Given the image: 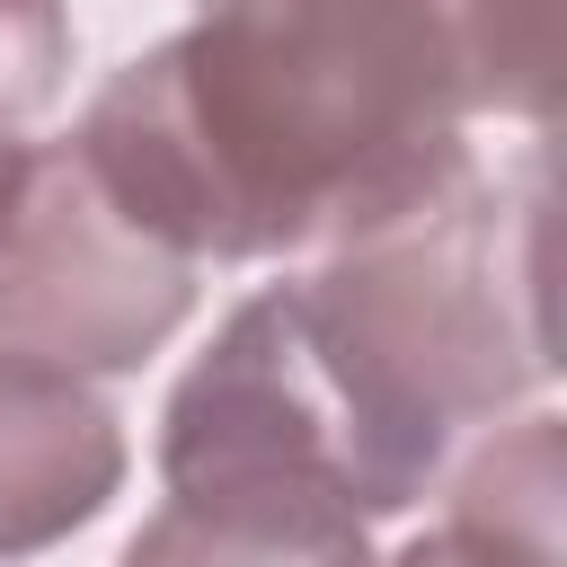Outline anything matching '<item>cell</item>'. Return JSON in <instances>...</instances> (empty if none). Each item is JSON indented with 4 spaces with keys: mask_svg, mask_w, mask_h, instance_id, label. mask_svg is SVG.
I'll return each mask as SVG.
<instances>
[{
    "mask_svg": "<svg viewBox=\"0 0 567 567\" xmlns=\"http://www.w3.org/2000/svg\"><path fill=\"white\" fill-rule=\"evenodd\" d=\"M461 71L425 0H204L133 53L71 151L177 257L346 248L470 177Z\"/></svg>",
    "mask_w": 567,
    "mask_h": 567,
    "instance_id": "cell-2",
    "label": "cell"
},
{
    "mask_svg": "<svg viewBox=\"0 0 567 567\" xmlns=\"http://www.w3.org/2000/svg\"><path fill=\"white\" fill-rule=\"evenodd\" d=\"M115 567H381L363 514L284 478H186Z\"/></svg>",
    "mask_w": 567,
    "mask_h": 567,
    "instance_id": "cell-5",
    "label": "cell"
},
{
    "mask_svg": "<svg viewBox=\"0 0 567 567\" xmlns=\"http://www.w3.org/2000/svg\"><path fill=\"white\" fill-rule=\"evenodd\" d=\"M470 115L549 124L558 106V0H425Z\"/></svg>",
    "mask_w": 567,
    "mask_h": 567,
    "instance_id": "cell-6",
    "label": "cell"
},
{
    "mask_svg": "<svg viewBox=\"0 0 567 567\" xmlns=\"http://www.w3.org/2000/svg\"><path fill=\"white\" fill-rule=\"evenodd\" d=\"M27 133L18 124H0V230H9V213H18V186H27Z\"/></svg>",
    "mask_w": 567,
    "mask_h": 567,
    "instance_id": "cell-8",
    "label": "cell"
},
{
    "mask_svg": "<svg viewBox=\"0 0 567 567\" xmlns=\"http://www.w3.org/2000/svg\"><path fill=\"white\" fill-rule=\"evenodd\" d=\"M195 257L142 230L106 177L53 142L27 159L18 213L0 230V346L53 372H133L195 310Z\"/></svg>",
    "mask_w": 567,
    "mask_h": 567,
    "instance_id": "cell-3",
    "label": "cell"
},
{
    "mask_svg": "<svg viewBox=\"0 0 567 567\" xmlns=\"http://www.w3.org/2000/svg\"><path fill=\"white\" fill-rule=\"evenodd\" d=\"M549 381L540 186L478 168L434 204L328 248L301 284L248 292L159 416V478H284L346 514H408L461 425Z\"/></svg>",
    "mask_w": 567,
    "mask_h": 567,
    "instance_id": "cell-1",
    "label": "cell"
},
{
    "mask_svg": "<svg viewBox=\"0 0 567 567\" xmlns=\"http://www.w3.org/2000/svg\"><path fill=\"white\" fill-rule=\"evenodd\" d=\"M124 487V425L115 408L35 354L0 346V567L71 540Z\"/></svg>",
    "mask_w": 567,
    "mask_h": 567,
    "instance_id": "cell-4",
    "label": "cell"
},
{
    "mask_svg": "<svg viewBox=\"0 0 567 567\" xmlns=\"http://www.w3.org/2000/svg\"><path fill=\"white\" fill-rule=\"evenodd\" d=\"M71 80V9L62 0H0V124H35Z\"/></svg>",
    "mask_w": 567,
    "mask_h": 567,
    "instance_id": "cell-7",
    "label": "cell"
}]
</instances>
